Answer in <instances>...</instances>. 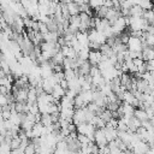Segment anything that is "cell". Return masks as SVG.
Here are the masks:
<instances>
[{"label":"cell","instance_id":"3957f363","mask_svg":"<svg viewBox=\"0 0 154 154\" xmlns=\"http://www.w3.org/2000/svg\"><path fill=\"white\" fill-rule=\"evenodd\" d=\"M101 60H102V54H101L100 51H90L89 52L88 61L91 66H97Z\"/></svg>","mask_w":154,"mask_h":154},{"label":"cell","instance_id":"9a60e30c","mask_svg":"<svg viewBox=\"0 0 154 154\" xmlns=\"http://www.w3.org/2000/svg\"><path fill=\"white\" fill-rule=\"evenodd\" d=\"M134 117H135V118H137V119H138L141 123H142V122H144V120H149V119H148V116H147V113H146L144 111L140 109V108H136V109H135Z\"/></svg>","mask_w":154,"mask_h":154},{"label":"cell","instance_id":"8fae6325","mask_svg":"<svg viewBox=\"0 0 154 154\" xmlns=\"http://www.w3.org/2000/svg\"><path fill=\"white\" fill-rule=\"evenodd\" d=\"M120 85L123 88H125V90H130V87H131V83H132V77L128 73H123L120 77Z\"/></svg>","mask_w":154,"mask_h":154},{"label":"cell","instance_id":"6da1fadb","mask_svg":"<svg viewBox=\"0 0 154 154\" xmlns=\"http://www.w3.org/2000/svg\"><path fill=\"white\" fill-rule=\"evenodd\" d=\"M126 47H128V51H130V52H136V53L142 52V41H141V38L130 36L129 41L126 43Z\"/></svg>","mask_w":154,"mask_h":154},{"label":"cell","instance_id":"5bb4252c","mask_svg":"<svg viewBox=\"0 0 154 154\" xmlns=\"http://www.w3.org/2000/svg\"><path fill=\"white\" fill-rule=\"evenodd\" d=\"M142 14H143V10L138 5H134L129 10V17H142Z\"/></svg>","mask_w":154,"mask_h":154},{"label":"cell","instance_id":"603a6c76","mask_svg":"<svg viewBox=\"0 0 154 154\" xmlns=\"http://www.w3.org/2000/svg\"><path fill=\"white\" fill-rule=\"evenodd\" d=\"M64 78L67 81V82H70V81H72L73 78H76V75H75V70H64Z\"/></svg>","mask_w":154,"mask_h":154},{"label":"cell","instance_id":"277c9868","mask_svg":"<svg viewBox=\"0 0 154 154\" xmlns=\"http://www.w3.org/2000/svg\"><path fill=\"white\" fill-rule=\"evenodd\" d=\"M150 148H149V144L143 142V141H140L135 147L131 148V152L134 154H144L146 152H148Z\"/></svg>","mask_w":154,"mask_h":154},{"label":"cell","instance_id":"f1b7e54d","mask_svg":"<svg viewBox=\"0 0 154 154\" xmlns=\"http://www.w3.org/2000/svg\"><path fill=\"white\" fill-rule=\"evenodd\" d=\"M59 85H60L65 91L67 90V81H66V79H61V81L59 82Z\"/></svg>","mask_w":154,"mask_h":154},{"label":"cell","instance_id":"ffe728a7","mask_svg":"<svg viewBox=\"0 0 154 154\" xmlns=\"http://www.w3.org/2000/svg\"><path fill=\"white\" fill-rule=\"evenodd\" d=\"M69 23H70L71 26H75L77 29H79V25H81V18H79V16L78 14L77 16H71L69 18Z\"/></svg>","mask_w":154,"mask_h":154},{"label":"cell","instance_id":"8992f818","mask_svg":"<svg viewBox=\"0 0 154 154\" xmlns=\"http://www.w3.org/2000/svg\"><path fill=\"white\" fill-rule=\"evenodd\" d=\"M126 125H128V131H129V132H131V134H134V132H136V131H137V129H138V128H141V122H140L137 118L131 117V118L128 120Z\"/></svg>","mask_w":154,"mask_h":154},{"label":"cell","instance_id":"9c48e42d","mask_svg":"<svg viewBox=\"0 0 154 154\" xmlns=\"http://www.w3.org/2000/svg\"><path fill=\"white\" fill-rule=\"evenodd\" d=\"M51 95L53 96L54 100L60 101V100L65 96V90H64L59 84H55L54 88H53V90H52V94H51Z\"/></svg>","mask_w":154,"mask_h":154},{"label":"cell","instance_id":"cb8c5ba5","mask_svg":"<svg viewBox=\"0 0 154 154\" xmlns=\"http://www.w3.org/2000/svg\"><path fill=\"white\" fill-rule=\"evenodd\" d=\"M88 4L90 6V8L91 10H95V11L97 8H100L101 6H103V1H101V0H93V1H89Z\"/></svg>","mask_w":154,"mask_h":154},{"label":"cell","instance_id":"ba28073f","mask_svg":"<svg viewBox=\"0 0 154 154\" xmlns=\"http://www.w3.org/2000/svg\"><path fill=\"white\" fill-rule=\"evenodd\" d=\"M141 54H142V60L144 63L150 61L152 59H154V48H152V47H144V48H142Z\"/></svg>","mask_w":154,"mask_h":154},{"label":"cell","instance_id":"30bf717a","mask_svg":"<svg viewBox=\"0 0 154 154\" xmlns=\"http://www.w3.org/2000/svg\"><path fill=\"white\" fill-rule=\"evenodd\" d=\"M43 125L41 123H36L32 129H31V140L32 138H38V137H42L43 136Z\"/></svg>","mask_w":154,"mask_h":154},{"label":"cell","instance_id":"7a4b0ae2","mask_svg":"<svg viewBox=\"0 0 154 154\" xmlns=\"http://www.w3.org/2000/svg\"><path fill=\"white\" fill-rule=\"evenodd\" d=\"M94 143L99 148L106 147L108 144V142L105 137V134H103V129H96L95 130V132H94Z\"/></svg>","mask_w":154,"mask_h":154},{"label":"cell","instance_id":"44dd1931","mask_svg":"<svg viewBox=\"0 0 154 154\" xmlns=\"http://www.w3.org/2000/svg\"><path fill=\"white\" fill-rule=\"evenodd\" d=\"M99 117H100V118H101V119H102L105 123L109 122V120L113 118V116H112V112H109V111H108V109H106V108H105V109H103V111L100 113V116H99Z\"/></svg>","mask_w":154,"mask_h":154},{"label":"cell","instance_id":"1f68e13d","mask_svg":"<svg viewBox=\"0 0 154 154\" xmlns=\"http://www.w3.org/2000/svg\"><path fill=\"white\" fill-rule=\"evenodd\" d=\"M152 11L154 12V4H153V6H152Z\"/></svg>","mask_w":154,"mask_h":154},{"label":"cell","instance_id":"484cf974","mask_svg":"<svg viewBox=\"0 0 154 154\" xmlns=\"http://www.w3.org/2000/svg\"><path fill=\"white\" fill-rule=\"evenodd\" d=\"M117 131H128V125H126V123L123 119H118Z\"/></svg>","mask_w":154,"mask_h":154},{"label":"cell","instance_id":"e0dca14e","mask_svg":"<svg viewBox=\"0 0 154 154\" xmlns=\"http://www.w3.org/2000/svg\"><path fill=\"white\" fill-rule=\"evenodd\" d=\"M40 123L43 125V126H51L53 124V120H52V117L51 114H41V120Z\"/></svg>","mask_w":154,"mask_h":154},{"label":"cell","instance_id":"7402d4cb","mask_svg":"<svg viewBox=\"0 0 154 154\" xmlns=\"http://www.w3.org/2000/svg\"><path fill=\"white\" fill-rule=\"evenodd\" d=\"M137 5L143 10V11H148V10H152V6L153 4L148 0H144V1H137Z\"/></svg>","mask_w":154,"mask_h":154},{"label":"cell","instance_id":"83f0119b","mask_svg":"<svg viewBox=\"0 0 154 154\" xmlns=\"http://www.w3.org/2000/svg\"><path fill=\"white\" fill-rule=\"evenodd\" d=\"M24 154H36V152H35V147H34V144H32L31 142L24 148Z\"/></svg>","mask_w":154,"mask_h":154},{"label":"cell","instance_id":"5b68a950","mask_svg":"<svg viewBox=\"0 0 154 154\" xmlns=\"http://www.w3.org/2000/svg\"><path fill=\"white\" fill-rule=\"evenodd\" d=\"M103 134H105V137L107 140V142H113L114 140L118 138V131L117 129H112V128H107L105 126L103 128Z\"/></svg>","mask_w":154,"mask_h":154},{"label":"cell","instance_id":"52a82bcc","mask_svg":"<svg viewBox=\"0 0 154 154\" xmlns=\"http://www.w3.org/2000/svg\"><path fill=\"white\" fill-rule=\"evenodd\" d=\"M28 89H19L17 93H14L13 94L14 102H22V103L26 102V99H28Z\"/></svg>","mask_w":154,"mask_h":154},{"label":"cell","instance_id":"7c38bea8","mask_svg":"<svg viewBox=\"0 0 154 154\" xmlns=\"http://www.w3.org/2000/svg\"><path fill=\"white\" fill-rule=\"evenodd\" d=\"M66 6H67V11H69L70 17H71V16H77V14H79V7H78V5L76 4V1H67V2H66Z\"/></svg>","mask_w":154,"mask_h":154},{"label":"cell","instance_id":"ac0fdd59","mask_svg":"<svg viewBox=\"0 0 154 154\" xmlns=\"http://www.w3.org/2000/svg\"><path fill=\"white\" fill-rule=\"evenodd\" d=\"M142 18L148 23L150 24L153 20H154V12L152 10H148V11H143V14H142Z\"/></svg>","mask_w":154,"mask_h":154},{"label":"cell","instance_id":"4dcf8cb0","mask_svg":"<svg viewBox=\"0 0 154 154\" xmlns=\"http://www.w3.org/2000/svg\"><path fill=\"white\" fill-rule=\"evenodd\" d=\"M122 154H134V153H132L131 150H129V149H128V150H125V152H123Z\"/></svg>","mask_w":154,"mask_h":154},{"label":"cell","instance_id":"d4e9b609","mask_svg":"<svg viewBox=\"0 0 154 154\" xmlns=\"http://www.w3.org/2000/svg\"><path fill=\"white\" fill-rule=\"evenodd\" d=\"M10 146H11V149H17L20 147V138L17 136V137H13L11 138V142H10Z\"/></svg>","mask_w":154,"mask_h":154},{"label":"cell","instance_id":"d6986e66","mask_svg":"<svg viewBox=\"0 0 154 154\" xmlns=\"http://www.w3.org/2000/svg\"><path fill=\"white\" fill-rule=\"evenodd\" d=\"M89 52H90V49H89V48H82V49L77 53V57H78L81 60H83V61H88Z\"/></svg>","mask_w":154,"mask_h":154},{"label":"cell","instance_id":"2e32d148","mask_svg":"<svg viewBox=\"0 0 154 154\" xmlns=\"http://www.w3.org/2000/svg\"><path fill=\"white\" fill-rule=\"evenodd\" d=\"M147 87H148V82L147 81H144V79H137L136 81V89H137V91L143 94L146 91Z\"/></svg>","mask_w":154,"mask_h":154},{"label":"cell","instance_id":"4316f807","mask_svg":"<svg viewBox=\"0 0 154 154\" xmlns=\"http://www.w3.org/2000/svg\"><path fill=\"white\" fill-rule=\"evenodd\" d=\"M8 103H11L10 100H8V96H7V95H1V94H0V109H1L2 107H5L6 105H8Z\"/></svg>","mask_w":154,"mask_h":154},{"label":"cell","instance_id":"4fadbf2b","mask_svg":"<svg viewBox=\"0 0 154 154\" xmlns=\"http://www.w3.org/2000/svg\"><path fill=\"white\" fill-rule=\"evenodd\" d=\"M78 95L81 96V99L83 100L85 106H88L91 102V100H93V91L91 90H82Z\"/></svg>","mask_w":154,"mask_h":154},{"label":"cell","instance_id":"f546056e","mask_svg":"<svg viewBox=\"0 0 154 154\" xmlns=\"http://www.w3.org/2000/svg\"><path fill=\"white\" fill-rule=\"evenodd\" d=\"M11 154H24V150L20 149V148H17V149L11 150Z\"/></svg>","mask_w":154,"mask_h":154}]
</instances>
